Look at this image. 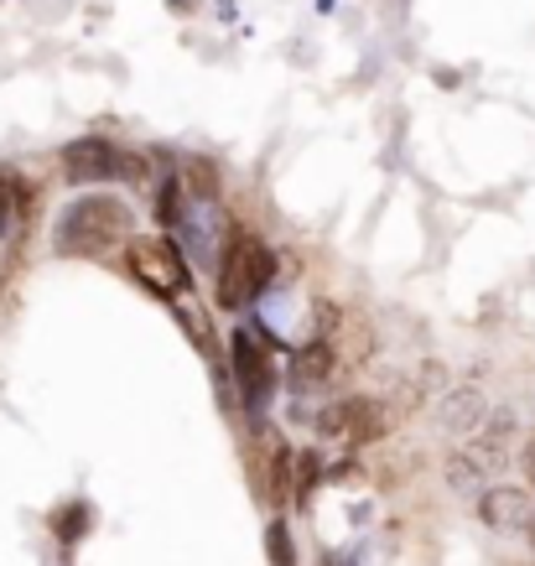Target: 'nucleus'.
Wrapping results in <instances>:
<instances>
[{
	"label": "nucleus",
	"mask_w": 535,
	"mask_h": 566,
	"mask_svg": "<svg viewBox=\"0 0 535 566\" xmlns=\"http://www.w3.org/2000/svg\"><path fill=\"white\" fill-rule=\"evenodd\" d=\"M265 556H271V566H296L292 531H286V520H281V515L265 525Z\"/></svg>",
	"instance_id": "nucleus-14"
},
{
	"label": "nucleus",
	"mask_w": 535,
	"mask_h": 566,
	"mask_svg": "<svg viewBox=\"0 0 535 566\" xmlns=\"http://www.w3.org/2000/svg\"><path fill=\"white\" fill-rule=\"evenodd\" d=\"M130 208L109 192H88L57 219V255H104L109 244L130 240Z\"/></svg>",
	"instance_id": "nucleus-1"
},
{
	"label": "nucleus",
	"mask_w": 535,
	"mask_h": 566,
	"mask_svg": "<svg viewBox=\"0 0 535 566\" xmlns=\"http://www.w3.org/2000/svg\"><path fill=\"white\" fill-rule=\"evenodd\" d=\"M188 192L198 198V203H213V198H219V172H213V161L192 156L188 161Z\"/></svg>",
	"instance_id": "nucleus-15"
},
{
	"label": "nucleus",
	"mask_w": 535,
	"mask_h": 566,
	"mask_svg": "<svg viewBox=\"0 0 535 566\" xmlns=\"http://www.w3.org/2000/svg\"><path fill=\"white\" fill-rule=\"evenodd\" d=\"M292 463H296V473H292V499H296V504H307L312 489H317V468H323V458H317V452L307 447V452H296Z\"/></svg>",
	"instance_id": "nucleus-12"
},
{
	"label": "nucleus",
	"mask_w": 535,
	"mask_h": 566,
	"mask_svg": "<svg viewBox=\"0 0 535 566\" xmlns=\"http://www.w3.org/2000/svg\"><path fill=\"white\" fill-rule=\"evenodd\" d=\"M338 375V354H333L323 338H312L307 348H296L292 354V385L296 390H317V385H328Z\"/></svg>",
	"instance_id": "nucleus-9"
},
{
	"label": "nucleus",
	"mask_w": 535,
	"mask_h": 566,
	"mask_svg": "<svg viewBox=\"0 0 535 566\" xmlns=\"http://www.w3.org/2000/svg\"><path fill=\"white\" fill-rule=\"evenodd\" d=\"M63 177L69 182H115V177H140V156L120 151L115 140L84 136L63 146Z\"/></svg>",
	"instance_id": "nucleus-5"
},
{
	"label": "nucleus",
	"mask_w": 535,
	"mask_h": 566,
	"mask_svg": "<svg viewBox=\"0 0 535 566\" xmlns=\"http://www.w3.org/2000/svg\"><path fill=\"white\" fill-rule=\"evenodd\" d=\"M380 431H385V406L380 400H364V395H348V400H338V406H328V411L317 416V437L323 442L364 447V442H375Z\"/></svg>",
	"instance_id": "nucleus-6"
},
{
	"label": "nucleus",
	"mask_w": 535,
	"mask_h": 566,
	"mask_svg": "<svg viewBox=\"0 0 535 566\" xmlns=\"http://www.w3.org/2000/svg\"><path fill=\"white\" fill-rule=\"evenodd\" d=\"M525 535H531V546H535V520H531V525H525Z\"/></svg>",
	"instance_id": "nucleus-16"
},
{
	"label": "nucleus",
	"mask_w": 535,
	"mask_h": 566,
	"mask_svg": "<svg viewBox=\"0 0 535 566\" xmlns=\"http://www.w3.org/2000/svg\"><path fill=\"white\" fill-rule=\"evenodd\" d=\"M271 275H276V255H271V244L260 240L255 229H229L224 255H219V292H213L219 296V307L224 312L250 307L255 296H265Z\"/></svg>",
	"instance_id": "nucleus-2"
},
{
	"label": "nucleus",
	"mask_w": 535,
	"mask_h": 566,
	"mask_svg": "<svg viewBox=\"0 0 535 566\" xmlns=\"http://www.w3.org/2000/svg\"><path fill=\"white\" fill-rule=\"evenodd\" d=\"M88 520H94V510H88L84 499H78V504H63V510L52 515V535H57L63 546H73V541L88 531Z\"/></svg>",
	"instance_id": "nucleus-11"
},
{
	"label": "nucleus",
	"mask_w": 535,
	"mask_h": 566,
	"mask_svg": "<svg viewBox=\"0 0 535 566\" xmlns=\"http://www.w3.org/2000/svg\"><path fill=\"white\" fill-rule=\"evenodd\" d=\"M125 271L136 286L156 296V302H182L192 286L188 255L177 250L172 234H151V240H125Z\"/></svg>",
	"instance_id": "nucleus-3"
},
{
	"label": "nucleus",
	"mask_w": 535,
	"mask_h": 566,
	"mask_svg": "<svg viewBox=\"0 0 535 566\" xmlns=\"http://www.w3.org/2000/svg\"><path fill=\"white\" fill-rule=\"evenodd\" d=\"M32 198H36V192L27 188V177L0 172V229H6V219H11V213H27V208H32Z\"/></svg>",
	"instance_id": "nucleus-10"
},
{
	"label": "nucleus",
	"mask_w": 535,
	"mask_h": 566,
	"mask_svg": "<svg viewBox=\"0 0 535 566\" xmlns=\"http://www.w3.org/2000/svg\"><path fill=\"white\" fill-rule=\"evenodd\" d=\"M479 520L489 531L520 535L535 520V499L525 489H479Z\"/></svg>",
	"instance_id": "nucleus-8"
},
{
	"label": "nucleus",
	"mask_w": 535,
	"mask_h": 566,
	"mask_svg": "<svg viewBox=\"0 0 535 566\" xmlns=\"http://www.w3.org/2000/svg\"><path fill=\"white\" fill-rule=\"evenodd\" d=\"M229 359H234V385H240V400L250 406V416H265L271 411V395L281 385V369L271 359V348L260 338L255 327H234V338H229Z\"/></svg>",
	"instance_id": "nucleus-4"
},
{
	"label": "nucleus",
	"mask_w": 535,
	"mask_h": 566,
	"mask_svg": "<svg viewBox=\"0 0 535 566\" xmlns=\"http://www.w3.org/2000/svg\"><path fill=\"white\" fill-rule=\"evenodd\" d=\"M156 223H161V229H177V223H182V182H177V177H167V182L156 188Z\"/></svg>",
	"instance_id": "nucleus-13"
},
{
	"label": "nucleus",
	"mask_w": 535,
	"mask_h": 566,
	"mask_svg": "<svg viewBox=\"0 0 535 566\" xmlns=\"http://www.w3.org/2000/svg\"><path fill=\"white\" fill-rule=\"evenodd\" d=\"M255 447H260V489H265V499L276 504V510H286L292 504V447H286V437H281L276 427H255Z\"/></svg>",
	"instance_id": "nucleus-7"
}]
</instances>
